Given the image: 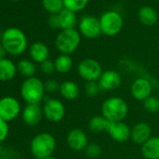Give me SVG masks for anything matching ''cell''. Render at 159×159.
Masks as SVG:
<instances>
[{"label":"cell","mask_w":159,"mask_h":159,"mask_svg":"<svg viewBox=\"0 0 159 159\" xmlns=\"http://www.w3.org/2000/svg\"><path fill=\"white\" fill-rule=\"evenodd\" d=\"M42 110L44 117L52 123L61 122L66 114V108L64 103L56 98L46 99Z\"/></svg>","instance_id":"cell-10"},{"label":"cell","mask_w":159,"mask_h":159,"mask_svg":"<svg viewBox=\"0 0 159 159\" xmlns=\"http://www.w3.org/2000/svg\"><path fill=\"white\" fill-rule=\"evenodd\" d=\"M48 25L52 29H60V23L58 14H51L48 19Z\"/></svg>","instance_id":"cell-34"},{"label":"cell","mask_w":159,"mask_h":159,"mask_svg":"<svg viewBox=\"0 0 159 159\" xmlns=\"http://www.w3.org/2000/svg\"><path fill=\"white\" fill-rule=\"evenodd\" d=\"M21 113V104L17 98L6 96L0 98V118L6 122H11Z\"/></svg>","instance_id":"cell-9"},{"label":"cell","mask_w":159,"mask_h":159,"mask_svg":"<svg viewBox=\"0 0 159 159\" xmlns=\"http://www.w3.org/2000/svg\"><path fill=\"white\" fill-rule=\"evenodd\" d=\"M90 0H64V7L65 9L71 11L75 13L84 11Z\"/></svg>","instance_id":"cell-27"},{"label":"cell","mask_w":159,"mask_h":159,"mask_svg":"<svg viewBox=\"0 0 159 159\" xmlns=\"http://www.w3.org/2000/svg\"><path fill=\"white\" fill-rule=\"evenodd\" d=\"M111 125V122L105 118L102 114L94 116L90 119L88 123V127L91 131L95 133H100V132H108V129Z\"/></svg>","instance_id":"cell-23"},{"label":"cell","mask_w":159,"mask_h":159,"mask_svg":"<svg viewBox=\"0 0 159 159\" xmlns=\"http://www.w3.org/2000/svg\"><path fill=\"white\" fill-rule=\"evenodd\" d=\"M17 66L8 58L0 60V81L9 82L16 76Z\"/></svg>","instance_id":"cell-21"},{"label":"cell","mask_w":159,"mask_h":159,"mask_svg":"<svg viewBox=\"0 0 159 159\" xmlns=\"http://www.w3.org/2000/svg\"><path fill=\"white\" fill-rule=\"evenodd\" d=\"M152 138V128L149 124L139 122L131 128V139L139 145L144 144L149 139Z\"/></svg>","instance_id":"cell-16"},{"label":"cell","mask_w":159,"mask_h":159,"mask_svg":"<svg viewBox=\"0 0 159 159\" xmlns=\"http://www.w3.org/2000/svg\"><path fill=\"white\" fill-rule=\"evenodd\" d=\"M41 3L50 14H58L65 9L64 0H41Z\"/></svg>","instance_id":"cell-26"},{"label":"cell","mask_w":159,"mask_h":159,"mask_svg":"<svg viewBox=\"0 0 159 159\" xmlns=\"http://www.w3.org/2000/svg\"><path fill=\"white\" fill-rule=\"evenodd\" d=\"M158 25H159V21H158Z\"/></svg>","instance_id":"cell-42"},{"label":"cell","mask_w":159,"mask_h":159,"mask_svg":"<svg viewBox=\"0 0 159 159\" xmlns=\"http://www.w3.org/2000/svg\"><path fill=\"white\" fill-rule=\"evenodd\" d=\"M138 17L139 22L146 26H152L159 21L157 11L150 6L141 7L138 11Z\"/></svg>","instance_id":"cell-18"},{"label":"cell","mask_w":159,"mask_h":159,"mask_svg":"<svg viewBox=\"0 0 159 159\" xmlns=\"http://www.w3.org/2000/svg\"><path fill=\"white\" fill-rule=\"evenodd\" d=\"M58 17L61 30L75 29L76 25L79 24L76 13L66 9H64L60 13H58Z\"/></svg>","instance_id":"cell-22"},{"label":"cell","mask_w":159,"mask_h":159,"mask_svg":"<svg viewBox=\"0 0 159 159\" xmlns=\"http://www.w3.org/2000/svg\"><path fill=\"white\" fill-rule=\"evenodd\" d=\"M40 70L46 74V75H51L55 71V66H54V62L48 59L46 61H44L43 63L40 64Z\"/></svg>","instance_id":"cell-32"},{"label":"cell","mask_w":159,"mask_h":159,"mask_svg":"<svg viewBox=\"0 0 159 159\" xmlns=\"http://www.w3.org/2000/svg\"><path fill=\"white\" fill-rule=\"evenodd\" d=\"M7 51L5 50L4 46L1 44V42H0V60L1 59H4L6 58V55H7Z\"/></svg>","instance_id":"cell-35"},{"label":"cell","mask_w":159,"mask_h":159,"mask_svg":"<svg viewBox=\"0 0 159 159\" xmlns=\"http://www.w3.org/2000/svg\"><path fill=\"white\" fill-rule=\"evenodd\" d=\"M108 134L116 142L123 143L131 138V128L124 122L111 123Z\"/></svg>","instance_id":"cell-14"},{"label":"cell","mask_w":159,"mask_h":159,"mask_svg":"<svg viewBox=\"0 0 159 159\" xmlns=\"http://www.w3.org/2000/svg\"><path fill=\"white\" fill-rule=\"evenodd\" d=\"M3 33H4V31H2L1 29H0V42H1V40H2V38H3Z\"/></svg>","instance_id":"cell-36"},{"label":"cell","mask_w":159,"mask_h":159,"mask_svg":"<svg viewBox=\"0 0 159 159\" xmlns=\"http://www.w3.org/2000/svg\"><path fill=\"white\" fill-rule=\"evenodd\" d=\"M29 55L34 63L41 64L49 59L50 51L45 43L41 41H36L29 48Z\"/></svg>","instance_id":"cell-17"},{"label":"cell","mask_w":159,"mask_h":159,"mask_svg":"<svg viewBox=\"0 0 159 159\" xmlns=\"http://www.w3.org/2000/svg\"><path fill=\"white\" fill-rule=\"evenodd\" d=\"M45 93L44 83L37 77L25 79L21 85V96L27 104H39Z\"/></svg>","instance_id":"cell-4"},{"label":"cell","mask_w":159,"mask_h":159,"mask_svg":"<svg viewBox=\"0 0 159 159\" xmlns=\"http://www.w3.org/2000/svg\"><path fill=\"white\" fill-rule=\"evenodd\" d=\"M143 107L146 111L150 113H156L159 111V99L154 96H151L143 101Z\"/></svg>","instance_id":"cell-29"},{"label":"cell","mask_w":159,"mask_h":159,"mask_svg":"<svg viewBox=\"0 0 159 159\" xmlns=\"http://www.w3.org/2000/svg\"><path fill=\"white\" fill-rule=\"evenodd\" d=\"M59 93L66 100H75L79 98L81 89L73 81H64L60 84Z\"/></svg>","instance_id":"cell-19"},{"label":"cell","mask_w":159,"mask_h":159,"mask_svg":"<svg viewBox=\"0 0 159 159\" xmlns=\"http://www.w3.org/2000/svg\"><path fill=\"white\" fill-rule=\"evenodd\" d=\"M78 26L81 36L88 39H95L102 34L99 19L95 16H83L79 21Z\"/></svg>","instance_id":"cell-8"},{"label":"cell","mask_w":159,"mask_h":159,"mask_svg":"<svg viewBox=\"0 0 159 159\" xmlns=\"http://www.w3.org/2000/svg\"><path fill=\"white\" fill-rule=\"evenodd\" d=\"M158 51H159V42H158Z\"/></svg>","instance_id":"cell-38"},{"label":"cell","mask_w":159,"mask_h":159,"mask_svg":"<svg viewBox=\"0 0 159 159\" xmlns=\"http://www.w3.org/2000/svg\"><path fill=\"white\" fill-rule=\"evenodd\" d=\"M0 151H1V147H0Z\"/></svg>","instance_id":"cell-41"},{"label":"cell","mask_w":159,"mask_h":159,"mask_svg":"<svg viewBox=\"0 0 159 159\" xmlns=\"http://www.w3.org/2000/svg\"><path fill=\"white\" fill-rule=\"evenodd\" d=\"M53 62L55 66V71L60 74L68 73L73 68V60L70 55L60 54L55 58Z\"/></svg>","instance_id":"cell-24"},{"label":"cell","mask_w":159,"mask_h":159,"mask_svg":"<svg viewBox=\"0 0 159 159\" xmlns=\"http://www.w3.org/2000/svg\"><path fill=\"white\" fill-rule=\"evenodd\" d=\"M13 1H19V0H13Z\"/></svg>","instance_id":"cell-39"},{"label":"cell","mask_w":159,"mask_h":159,"mask_svg":"<svg viewBox=\"0 0 159 159\" xmlns=\"http://www.w3.org/2000/svg\"><path fill=\"white\" fill-rule=\"evenodd\" d=\"M66 143L75 152L84 151L89 143L87 134L81 128H72L66 135Z\"/></svg>","instance_id":"cell-12"},{"label":"cell","mask_w":159,"mask_h":159,"mask_svg":"<svg viewBox=\"0 0 159 159\" xmlns=\"http://www.w3.org/2000/svg\"><path fill=\"white\" fill-rule=\"evenodd\" d=\"M101 114L111 123L123 122L128 114V105L120 97H110L101 105Z\"/></svg>","instance_id":"cell-2"},{"label":"cell","mask_w":159,"mask_h":159,"mask_svg":"<svg viewBox=\"0 0 159 159\" xmlns=\"http://www.w3.org/2000/svg\"><path fill=\"white\" fill-rule=\"evenodd\" d=\"M100 90L101 89L98 82H87L84 84V93L89 98H96L99 94Z\"/></svg>","instance_id":"cell-30"},{"label":"cell","mask_w":159,"mask_h":159,"mask_svg":"<svg viewBox=\"0 0 159 159\" xmlns=\"http://www.w3.org/2000/svg\"><path fill=\"white\" fill-rule=\"evenodd\" d=\"M1 44L9 54L18 56L26 51L28 42L25 34L21 29L10 27L4 31Z\"/></svg>","instance_id":"cell-1"},{"label":"cell","mask_w":159,"mask_h":159,"mask_svg":"<svg viewBox=\"0 0 159 159\" xmlns=\"http://www.w3.org/2000/svg\"><path fill=\"white\" fill-rule=\"evenodd\" d=\"M43 116V110L39 104H27L22 111L24 123L29 126L39 125Z\"/></svg>","instance_id":"cell-15"},{"label":"cell","mask_w":159,"mask_h":159,"mask_svg":"<svg viewBox=\"0 0 159 159\" xmlns=\"http://www.w3.org/2000/svg\"><path fill=\"white\" fill-rule=\"evenodd\" d=\"M9 124L2 118H0V143L3 142L9 136Z\"/></svg>","instance_id":"cell-33"},{"label":"cell","mask_w":159,"mask_h":159,"mask_svg":"<svg viewBox=\"0 0 159 159\" xmlns=\"http://www.w3.org/2000/svg\"><path fill=\"white\" fill-rule=\"evenodd\" d=\"M45 159H57V158H55L54 156H52H52H50V157H47V158H45Z\"/></svg>","instance_id":"cell-37"},{"label":"cell","mask_w":159,"mask_h":159,"mask_svg":"<svg viewBox=\"0 0 159 159\" xmlns=\"http://www.w3.org/2000/svg\"><path fill=\"white\" fill-rule=\"evenodd\" d=\"M101 32L107 37L118 35L124 26V19L120 12L116 11H107L99 18Z\"/></svg>","instance_id":"cell-6"},{"label":"cell","mask_w":159,"mask_h":159,"mask_svg":"<svg viewBox=\"0 0 159 159\" xmlns=\"http://www.w3.org/2000/svg\"><path fill=\"white\" fill-rule=\"evenodd\" d=\"M141 154L145 159H159V137H152L142 144Z\"/></svg>","instance_id":"cell-20"},{"label":"cell","mask_w":159,"mask_h":159,"mask_svg":"<svg viewBox=\"0 0 159 159\" xmlns=\"http://www.w3.org/2000/svg\"><path fill=\"white\" fill-rule=\"evenodd\" d=\"M17 66V71L24 77L31 78L35 77V74L37 72V66L35 63L28 59H22L18 62Z\"/></svg>","instance_id":"cell-25"},{"label":"cell","mask_w":159,"mask_h":159,"mask_svg":"<svg viewBox=\"0 0 159 159\" xmlns=\"http://www.w3.org/2000/svg\"><path fill=\"white\" fill-rule=\"evenodd\" d=\"M81 37L76 28L61 30L55 39V47L61 54L70 55L78 50L81 43Z\"/></svg>","instance_id":"cell-5"},{"label":"cell","mask_w":159,"mask_h":159,"mask_svg":"<svg viewBox=\"0 0 159 159\" xmlns=\"http://www.w3.org/2000/svg\"><path fill=\"white\" fill-rule=\"evenodd\" d=\"M155 1H159V0H155Z\"/></svg>","instance_id":"cell-40"},{"label":"cell","mask_w":159,"mask_h":159,"mask_svg":"<svg viewBox=\"0 0 159 159\" xmlns=\"http://www.w3.org/2000/svg\"><path fill=\"white\" fill-rule=\"evenodd\" d=\"M131 96L138 101H145L152 96V84L148 79L139 77L132 83L130 87Z\"/></svg>","instance_id":"cell-11"},{"label":"cell","mask_w":159,"mask_h":159,"mask_svg":"<svg viewBox=\"0 0 159 159\" xmlns=\"http://www.w3.org/2000/svg\"><path fill=\"white\" fill-rule=\"evenodd\" d=\"M56 148L55 138L48 132L36 135L30 142L31 153L37 159H45L52 155Z\"/></svg>","instance_id":"cell-3"},{"label":"cell","mask_w":159,"mask_h":159,"mask_svg":"<svg viewBox=\"0 0 159 159\" xmlns=\"http://www.w3.org/2000/svg\"><path fill=\"white\" fill-rule=\"evenodd\" d=\"M98 83L101 90L112 91L117 89L122 84V77L118 71L108 69L106 71H103Z\"/></svg>","instance_id":"cell-13"},{"label":"cell","mask_w":159,"mask_h":159,"mask_svg":"<svg viewBox=\"0 0 159 159\" xmlns=\"http://www.w3.org/2000/svg\"><path fill=\"white\" fill-rule=\"evenodd\" d=\"M78 74L83 80L87 82H98L103 73L100 63L93 58H85L78 65Z\"/></svg>","instance_id":"cell-7"},{"label":"cell","mask_w":159,"mask_h":159,"mask_svg":"<svg viewBox=\"0 0 159 159\" xmlns=\"http://www.w3.org/2000/svg\"><path fill=\"white\" fill-rule=\"evenodd\" d=\"M44 88L45 92L48 94H54L60 89V84L53 79L47 80L46 82H44Z\"/></svg>","instance_id":"cell-31"},{"label":"cell","mask_w":159,"mask_h":159,"mask_svg":"<svg viewBox=\"0 0 159 159\" xmlns=\"http://www.w3.org/2000/svg\"><path fill=\"white\" fill-rule=\"evenodd\" d=\"M101 152H102V149H101L100 145H98L96 142L88 143V145L84 149V153L89 159L98 158L101 155Z\"/></svg>","instance_id":"cell-28"}]
</instances>
